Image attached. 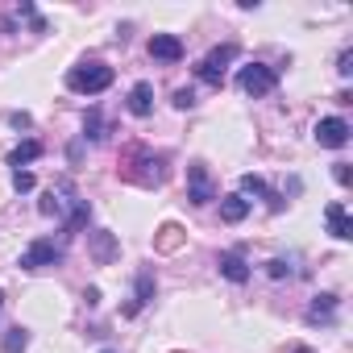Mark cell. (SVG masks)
Listing matches in <instances>:
<instances>
[{
	"label": "cell",
	"instance_id": "25",
	"mask_svg": "<svg viewBox=\"0 0 353 353\" xmlns=\"http://www.w3.org/2000/svg\"><path fill=\"white\" fill-rule=\"evenodd\" d=\"M174 108H196V92L192 88H179V92H174Z\"/></svg>",
	"mask_w": 353,
	"mask_h": 353
},
{
	"label": "cell",
	"instance_id": "27",
	"mask_svg": "<svg viewBox=\"0 0 353 353\" xmlns=\"http://www.w3.org/2000/svg\"><path fill=\"white\" fill-rule=\"evenodd\" d=\"M291 353H312V349L307 345H291Z\"/></svg>",
	"mask_w": 353,
	"mask_h": 353
},
{
	"label": "cell",
	"instance_id": "11",
	"mask_svg": "<svg viewBox=\"0 0 353 353\" xmlns=\"http://www.w3.org/2000/svg\"><path fill=\"white\" fill-rule=\"evenodd\" d=\"M324 221H328V233H332L336 241H349V237H353V221H349V212H345L341 200H332V204L324 208Z\"/></svg>",
	"mask_w": 353,
	"mask_h": 353
},
{
	"label": "cell",
	"instance_id": "29",
	"mask_svg": "<svg viewBox=\"0 0 353 353\" xmlns=\"http://www.w3.org/2000/svg\"><path fill=\"white\" fill-rule=\"evenodd\" d=\"M100 353H117V349H100Z\"/></svg>",
	"mask_w": 353,
	"mask_h": 353
},
{
	"label": "cell",
	"instance_id": "28",
	"mask_svg": "<svg viewBox=\"0 0 353 353\" xmlns=\"http://www.w3.org/2000/svg\"><path fill=\"white\" fill-rule=\"evenodd\" d=\"M0 307H5V291H0Z\"/></svg>",
	"mask_w": 353,
	"mask_h": 353
},
{
	"label": "cell",
	"instance_id": "16",
	"mask_svg": "<svg viewBox=\"0 0 353 353\" xmlns=\"http://www.w3.org/2000/svg\"><path fill=\"white\" fill-rule=\"evenodd\" d=\"M245 216H250V200L245 196H225L221 200V221L225 225H241Z\"/></svg>",
	"mask_w": 353,
	"mask_h": 353
},
{
	"label": "cell",
	"instance_id": "22",
	"mask_svg": "<svg viewBox=\"0 0 353 353\" xmlns=\"http://www.w3.org/2000/svg\"><path fill=\"white\" fill-rule=\"evenodd\" d=\"M266 274L270 279H291V262L287 258H274V262H266Z\"/></svg>",
	"mask_w": 353,
	"mask_h": 353
},
{
	"label": "cell",
	"instance_id": "24",
	"mask_svg": "<svg viewBox=\"0 0 353 353\" xmlns=\"http://www.w3.org/2000/svg\"><path fill=\"white\" fill-rule=\"evenodd\" d=\"M336 75H341V79H349V75H353V50H349V46H345V50H341V59H336Z\"/></svg>",
	"mask_w": 353,
	"mask_h": 353
},
{
	"label": "cell",
	"instance_id": "5",
	"mask_svg": "<svg viewBox=\"0 0 353 353\" xmlns=\"http://www.w3.org/2000/svg\"><path fill=\"white\" fill-rule=\"evenodd\" d=\"M188 200H192L196 208H204V204L216 200V183H212V174H208L204 162H192V166H188Z\"/></svg>",
	"mask_w": 353,
	"mask_h": 353
},
{
	"label": "cell",
	"instance_id": "23",
	"mask_svg": "<svg viewBox=\"0 0 353 353\" xmlns=\"http://www.w3.org/2000/svg\"><path fill=\"white\" fill-rule=\"evenodd\" d=\"M34 183L38 179H34L30 170H13V192H34Z\"/></svg>",
	"mask_w": 353,
	"mask_h": 353
},
{
	"label": "cell",
	"instance_id": "9",
	"mask_svg": "<svg viewBox=\"0 0 353 353\" xmlns=\"http://www.w3.org/2000/svg\"><path fill=\"white\" fill-rule=\"evenodd\" d=\"M188 50H183V38H174V34H154L150 38V59L154 63H179Z\"/></svg>",
	"mask_w": 353,
	"mask_h": 353
},
{
	"label": "cell",
	"instance_id": "3",
	"mask_svg": "<svg viewBox=\"0 0 353 353\" xmlns=\"http://www.w3.org/2000/svg\"><path fill=\"white\" fill-rule=\"evenodd\" d=\"M237 88L245 92V96H270L274 88H279V71L274 67H266V63H245L241 71H237Z\"/></svg>",
	"mask_w": 353,
	"mask_h": 353
},
{
	"label": "cell",
	"instance_id": "19",
	"mask_svg": "<svg viewBox=\"0 0 353 353\" xmlns=\"http://www.w3.org/2000/svg\"><path fill=\"white\" fill-rule=\"evenodd\" d=\"M83 137H92V141H104V137H108L100 108H88V117H83Z\"/></svg>",
	"mask_w": 353,
	"mask_h": 353
},
{
	"label": "cell",
	"instance_id": "8",
	"mask_svg": "<svg viewBox=\"0 0 353 353\" xmlns=\"http://www.w3.org/2000/svg\"><path fill=\"white\" fill-rule=\"evenodd\" d=\"M79 204H83V200L71 192V183H63L59 192H46V200H42L38 208H42V216H63V225H67V221H71V212H75Z\"/></svg>",
	"mask_w": 353,
	"mask_h": 353
},
{
	"label": "cell",
	"instance_id": "20",
	"mask_svg": "<svg viewBox=\"0 0 353 353\" xmlns=\"http://www.w3.org/2000/svg\"><path fill=\"white\" fill-rule=\"evenodd\" d=\"M26 345H30V332H26V328H21V324H17V328H9V332H5V353H21V349H26Z\"/></svg>",
	"mask_w": 353,
	"mask_h": 353
},
{
	"label": "cell",
	"instance_id": "10",
	"mask_svg": "<svg viewBox=\"0 0 353 353\" xmlns=\"http://www.w3.org/2000/svg\"><path fill=\"white\" fill-rule=\"evenodd\" d=\"M216 266H221V274H225L229 283H250V262H245L241 250H225V254L216 258Z\"/></svg>",
	"mask_w": 353,
	"mask_h": 353
},
{
	"label": "cell",
	"instance_id": "14",
	"mask_svg": "<svg viewBox=\"0 0 353 353\" xmlns=\"http://www.w3.org/2000/svg\"><path fill=\"white\" fill-rule=\"evenodd\" d=\"M129 112L133 117H150L154 112V83H133V92H129Z\"/></svg>",
	"mask_w": 353,
	"mask_h": 353
},
{
	"label": "cell",
	"instance_id": "6",
	"mask_svg": "<svg viewBox=\"0 0 353 353\" xmlns=\"http://www.w3.org/2000/svg\"><path fill=\"white\" fill-rule=\"evenodd\" d=\"M63 262V245H54V241H34V245H26L21 250V258H17V266L21 270H42V266H59Z\"/></svg>",
	"mask_w": 353,
	"mask_h": 353
},
{
	"label": "cell",
	"instance_id": "26",
	"mask_svg": "<svg viewBox=\"0 0 353 353\" xmlns=\"http://www.w3.org/2000/svg\"><path fill=\"white\" fill-rule=\"evenodd\" d=\"M332 174H336V183H341V188H349V183H353V170H349V162H336V170H332Z\"/></svg>",
	"mask_w": 353,
	"mask_h": 353
},
{
	"label": "cell",
	"instance_id": "2",
	"mask_svg": "<svg viewBox=\"0 0 353 353\" xmlns=\"http://www.w3.org/2000/svg\"><path fill=\"white\" fill-rule=\"evenodd\" d=\"M108 83H112V67L100 59H88V63L67 71V88L79 96H100V92H108Z\"/></svg>",
	"mask_w": 353,
	"mask_h": 353
},
{
	"label": "cell",
	"instance_id": "12",
	"mask_svg": "<svg viewBox=\"0 0 353 353\" xmlns=\"http://www.w3.org/2000/svg\"><path fill=\"white\" fill-rule=\"evenodd\" d=\"M154 291H158V279H154V270H141V274H137V291H133V303L125 307V316H137L145 303H154Z\"/></svg>",
	"mask_w": 353,
	"mask_h": 353
},
{
	"label": "cell",
	"instance_id": "7",
	"mask_svg": "<svg viewBox=\"0 0 353 353\" xmlns=\"http://www.w3.org/2000/svg\"><path fill=\"white\" fill-rule=\"evenodd\" d=\"M349 121L345 117H320L316 121V141L324 145V150H341V145H349Z\"/></svg>",
	"mask_w": 353,
	"mask_h": 353
},
{
	"label": "cell",
	"instance_id": "15",
	"mask_svg": "<svg viewBox=\"0 0 353 353\" xmlns=\"http://www.w3.org/2000/svg\"><path fill=\"white\" fill-rule=\"evenodd\" d=\"M241 196H258V200H270V208L279 212L283 208V200L266 188V179H262V174H241Z\"/></svg>",
	"mask_w": 353,
	"mask_h": 353
},
{
	"label": "cell",
	"instance_id": "4",
	"mask_svg": "<svg viewBox=\"0 0 353 353\" xmlns=\"http://www.w3.org/2000/svg\"><path fill=\"white\" fill-rule=\"evenodd\" d=\"M237 59V46L233 42H225V46H216V50H208L204 54V63L196 67V75L208 83V88H221L225 83V75H229V63Z\"/></svg>",
	"mask_w": 353,
	"mask_h": 353
},
{
	"label": "cell",
	"instance_id": "1",
	"mask_svg": "<svg viewBox=\"0 0 353 353\" xmlns=\"http://www.w3.org/2000/svg\"><path fill=\"white\" fill-rule=\"evenodd\" d=\"M121 174H125L129 183H137V188H158V183H166V154L133 150V154L125 158Z\"/></svg>",
	"mask_w": 353,
	"mask_h": 353
},
{
	"label": "cell",
	"instance_id": "13",
	"mask_svg": "<svg viewBox=\"0 0 353 353\" xmlns=\"http://www.w3.org/2000/svg\"><path fill=\"white\" fill-rule=\"evenodd\" d=\"M336 295L332 291H324V295H316L312 299V307H307V324H332V316H336Z\"/></svg>",
	"mask_w": 353,
	"mask_h": 353
},
{
	"label": "cell",
	"instance_id": "18",
	"mask_svg": "<svg viewBox=\"0 0 353 353\" xmlns=\"http://www.w3.org/2000/svg\"><path fill=\"white\" fill-rule=\"evenodd\" d=\"M179 245H183V229H179V225H162V229H158V237H154V250L170 254V250H179Z\"/></svg>",
	"mask_w": 353,
	"mask_h": 353
},
{
	"label": "cell",
	"instance_id": "21",
	"mask_svg": "<svg viewBox=\"0 0 353 353\" xmlns=\"http://www.w3.org/2000/svg\"><path fill=\"white\" fill-rule=\"evenodd\" d=\"M96 258H100V262L112 258V233H96Z\"/></svg>",
	"mask_w": 353,
	"mask_h": 353
},
{
	"label": "cell",
	"instance_id": "17",
	"mask_svg": "<svg viewBox=\"0 0 353 353\" xmlns=\"http://www.w3.org/2000/svg\"><path fill=\"white\" fill-rule=\"evenodd\" d=\"M34 158H42V141H34V137H30V141H21L17 150H9V166H13V170L30 166Z\"/></svg>",
	"mask_w": 353,
	"mask_h": 353
}]
</instances>
